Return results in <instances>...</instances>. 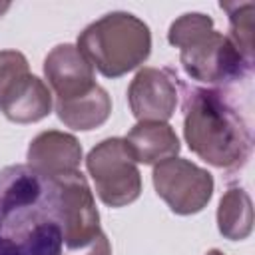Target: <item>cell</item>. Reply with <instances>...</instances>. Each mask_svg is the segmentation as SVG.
<instances>
[{
	"label": "cell",
	"mask_w": 255,
	"mask_h": 255,
	"mask_svg": "<svg viewBox=\"0 0 255 255\" xmlns=\"http://www.w3.org/2000/svg\"><path fill=\"white\" fill-rule=\"evenodd\" d=\"M64 217L56 177L28 163L0 169V255H62Z\"/></svg>",
	"instance_id": "cell-1"
},
{
	"label": "cell",
	"mask_w": 255,
	"mask_h": 255,
	"mask_svg": "<svg viewBox=\"0 0 255 255\" xmlns=\"http://www.w3.org/2000/svg\"><path fill=\"white\" fill-rule=\"evenodd\" d=\"M98 197L110 207L133 203L141 193V173L124 137H106L86 157Z\"/></svg>",
	"instance_id": "cell-6"
},
{
	"label": "cell",
	"mask_w": 255,
	"mask_h": 255,
	"mask_svg": "<svg viewBox=\"0 0 255 255\" xmlns=\"http://www.w3.org/2000/svg\"><path fill=\"white\" fill-rule=\"evenodd\" d=\"M50 88L30 72L18 50H0V112L14 124H34L52 112Z\"/></svg>",
	"instance_id": "cell-5"
},
{
	"label": "cell",
	"mask_w": 255,
	"mask_h": 255,
	"mask_svg": "<svg viewBox=\"0 0 255 255\" xmlns=\"http://www.w3.org/2000/svg\"><path fill=\"white\" fill-rule=\"evenodd\" d=\"M124 139L135 163L143 165L177 157L181 149L179 137L167 122H137Z\"/></svg>",
	"instance_id": "cell-12"
},
{
	"label": "cell",
	"mask_w": 255,
	"mask_h": 255,
	"mask_svg": "<svg viewBox=\"0 0 255 255\" xmlns=\"http://www.w3.org/2000/svg\"><path fill=\"white\" fill-rule=\"evenodd\" d=\"M205 255H225L223 251H219V249H211V251H207Z\"/></svg>",
	"instance_id": "cell-18"
},
{
	"label": "cell",
	"mask_w": 255,
	"mask_h": 255,
	"mask_svg": "<svg viewBox=\"0 0 255 255\" xmlns=\"http://www.w3.org/2000/svg\"><path fill=\"white\" fill-rule=\"evenodd\" d=\"M217 229L229 241H243L253 231V203L243 187H229L217 207Z\"/></svg>",
	"instance_id": "cell-14"
},
{
	"label": "cell",
	"mask_w": 255,
	"mask_h": 255,
	"mask_svg": "<svg viewBox=\"0 0 255 255\" xmlns=\"http://www.w3.org/2000/svg\"><path fill=\"white\" fill-rule=\"evenodd\" d=\"M221 8L229 16V40L237 46L247 62L253 64V2H221Z\"/></svg>",
	"instance_id": "cell-15"
},
{
	"label": "cell",
	"mask_w": 255,
	"mask_h": 255,
	"mask_svg": "<svg viewBox=\"0 0 255 255\" xmlns=\"http://www.w3.org/2000/svg\"><path fill=\"white\" fill-rule=\"evenodd\" d=\"M56 181L60 187L64 217V247L68 251H82L90 247L102 233L94 193L80 169L58 175Z\"/></svg>",
	"instance_id": "cell-8"
},
{
	"label": "cell",
	"mask_w": 255,
	"mask_h": 255,
	"mask_svg": "<svg viewBox=\"0 0 255 255\" xmlns=\"http://www.w3.org/2000/svg\"><path fill=\"white\" fill-rule=\"evenodd\" d=\"M68 255H112V247H110L106 233H100V237L90 247H86L82 251H68Z\"/></svg>",
	"instance_id": "cell-16"
},
{
	"label": "cell",
	"mask_w": 255,
	"mask_h": 255,
	"mask_svg": "<svg viewBox=\"0 0 255 255\" xmlns=\"http://www.w3.org/2000/svg\"><path fill=\"white\" fill-rule=\"evenodd\" d=\"M56 114L66 128L76 131L96 129L108 122L112 114V98L102 86H96L82 98L56 102Z\"/></svg>",
	"instance_id": "cell-13"
},
{
	"label": "cell",
	"mask_w": 255,
	"mask_h": 255,
	"mask_svg": "<svg viewBox=\"0 0 255 255\" xmlns=\"http://www.w3.org/2000/svg\"><path fill=\"white\" fill-rule=\"evenodd\" d=\"M183 90V137L189 149L205 163L223 169H241L253 149L247 120L231 96L221 88Z\"/></svg>",
	"instance_id": "cell-2"
},
{
	"label": "cell",
	"mask_w": 255,
	"mask_h": 255,
	"mask_svg": "<svg viewBox=\"0 0 255 255\" xmlns=\"http://www.w3.org/2000/svg\"><path fill=\"white\" fill-rule=\"evenodd\" d=\"M167 42L179 48V62L191 80L227 86L251 74L253 64L237 46L213 28V20L201 12H187L171 22Z\"/></svg>",
	"instance_id": "cell-3"
},
{
	"label": "cell",
	"mask_w": 255,
	"mask_h": 255,
	"mask_svg": "<svg viewBox=\"0 0 255 255\" xmlns=\"http://www.w3.org/2000/svg\"><path fill=\"white\" fill-rule=\"evenodd\" d=\"M10 10V2H0V16H4Z\"/></svg>",
	"instance_id": "cell-17"
},
{
	"label": "cell",
	"mask_w": 255,
	"mask_h": 255,
	"mask_svg": "<svg viewBox=\"0 0 255 255\" xmlns=\"http://www.w3.org/2000/svg\"><path fill=\"white\" fill-rule=\"evenodd\" d=\"M181 82L167 68H141L129 88L128 104L137 122H167L175 114Z\"/></svg>",
	"instance_id": "cell-9"
},
{
	"label": "cell",
	"mask_w": 255,
	"mask_h": 255,
	"mask_svg": "<svg viewBox=\"0 0 255 255\" xmlns=\"http://www.w3.org/2000/svg\"><path fill=\"white\" fill-rule=\"evenodd\" d=\"M28 165L36 171L58 177L64 173L78 171L82 163V145L80 141L66 131L48 129L38 133L26 151Z\"/></svg>",
	"instance_id": "cell-11"
},
{
	"label": "cell",
	"mask_w": 255,
	"mask_h": 255,
	"mask_svg": "<svg viewBox=\"0 0 255 255\" xmlns=\"http://www.w3.org/2000/svg\"><path fill=\"white\" fill-rule=\"evenodd\" d=\"M44 76L56 94V102H68L90 94L96 84L94 66L72 44H58L44 58Z\"/></svg>",
	"instance_id": "cell-10"
},
{
	"label": "cell",
	"mask_w": 255,
	"mask_h": 255,
	"mask_svg": "<svg viewBox=\"0 0 255 255\" xmlns=\"http://www.w3.org/2000/svg\"><path fill=\"white\" fill-rule=\"evenodd\" d=\"M82 56L106 78H122L139 68L151 52L149 26L129 12H110L78 36Z\"/></svg>",
	"instance_id": "cell-4"
},
{
	"label": "cell",
	"mask_w": 255,
	"mask_h": 255,
	"mask_svg": "<svg viewBox=\"0 0 255 255\" xmlns=\"http://www.w3.org/2000/svg\"><path fill=\"white\" fill-rule=\"evenodd\" d=\"M155 193L177 215L199 213L213 195V175L183 157H169L153 165Z\"/></svg>",
	"instance_id": "cell-7"
}]
</instances>
